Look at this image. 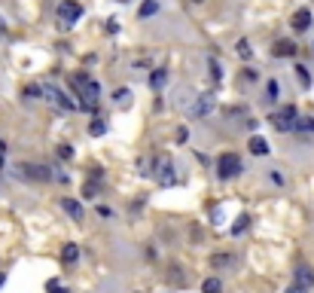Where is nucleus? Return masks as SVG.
Segmentation results:
<instances>
[{
	"label": "nucleus",
	"mask_w": 314,
	"mask_h": 293,
	"mask_svg": "<svg viewBox=\"0 0 314 293\" xmlns=\"http://www.w3.org/2000/svg\"><path fill=\"white\" fill-rule=\"evenodd\" d=\"M58 156H61V159H73V150H70L67 144H61V147H58Z\"/></svg>",
	"instance_id": "29"
},
{
	"label": "nucleus",
	"mask_w": 314,
	"mask_h": 293,
	"mask_svg": "<svg viewBox=\"0 0 314 293\" xmlns=\"http://www.w3.org/2000/svg\"><path fill=\"white\" fill-rule=\"evenodd\" d=\"M73 89H76V95H79V107H82V110H95V107H98V101H101V86H98L89 73L73 76Z\"/></svg>",
	"instance_id": "1"
},
{
	"label": "nucleus",
	"mask_w": 314,
	"mask_h": 293,
	"mask_svg": "<svg viewBox=\"0 0 314 293\" xmlns=\"http://www.w3.org/2000/svg\"><path fill=\"white\" fill-rule=\"evenodd\" d=\"M3 281H6V275H3V272H0V287H3Z\"/></svg>",
	"instance_id": "35"
},
{
	"label": "nucleus",
	"mask_w": 314,
	"mask_h": 293,
	"mask_svg": "<svg viewBox=\"0 0 314 293\" xmlns=\"http://www.w3.org/2000/svg\"><path fill=\"white\" fill-rule=\"evenodd\" d=\"M296 131H314V119H308V116L299 119V122H296Z\"/></svg>",
	"instance_id": "24"
},
{
	"label": "nucleus",
	"mask_w": 314,
	"mask_h": 293,
	"mask_svg": "<svg viewBox=\"0 0 314 293\" xmlns=\"http://www.w3.org/2000/svg\"><path fill=\"white\" fill-rule=\"evenodd\" d=\"M116 3H128V0H116Z\"/></svg>",
	"instance_id": "37"
},
{
	"label": "nucleus",
	"mask_w": 314,
	"mask_h": 293,
	"mask_svg": "<svg viewBox=\"0 0 314 293\" xmlns=\"http://www.w3.org/2000/svg\"><path fill=\"white\" fill-rule=\"evenodd\" d=\"M250 153H253V156H266V153H269V144H266V138L253 135V138H250Z\"/></svg>",
	"instance_id": "14"
},
{
	"label": "nucleus",
	"mask_w": 314,
	"mask_h": 293,
	"mask_svg": "<svg viewBox=\"0 0 314 293\" xmlns=\"http://www.w3.org/2000/svg\"><path fill=\"white\" fill-rule=\"evenodd\" d=\"M15 171H18V177H24V180H37V183L52 180V171H49L46 165H27V162H21V165H15Z\"/></svg>",
	"instance_id": "5"
},
{
	"label": "nucleus",
	"mask_w": 314,
	"mask_h": 293,
	"mask_svg": "<svg viewBox=\"0 0 314 293\" xmlns=\"http://www.w3.org/2000/svg\"><path fill=\"white\" fill-rule=\"evenodd\" d=\"M247 223H250V214H241V217L235 220V226H232V232H235V235H241V232L247 229Z\"/></svg>",
	"instance_id": "22"
},
{
	"label": "nucleus",
	"mask_w": 314,
	"mask_h": 293,
	"mask_svg": "<svg viewBox=\"0 0 314 293\" xmlns=\"http://www.w3.org/2000/svg\"><path fill=\"white\" fill-rule=\"evenodd\" d=\"M217 174H220L223 180L238 177V174H241V159H238L235 153H223V156L217 159Z\"/></svg>",
	"instance_id": "4"
},
{
	"label": "nucleus",
	"mask_w": 314,
	"mask_h": 293,
	"mask_svg": "<svg viewBox=\"0 0 314 293\" xmlns=\"http://www.w3.org/2000/svg\"><path fill=\"white\" fill-rule=\"evenodd\" d=\"M287 293H308V287H302V284H296V281H293V284L287 287Z\"/></svg>",
	"instance_id": "31"
},
{
	"label": "nucleus",
	"mask_w": 314,
	"mask_h": 293,
	"mask_svg": "<svg viewBox=\"0 0 314 293\" xmlns=\"http://www.w3.org/2000/svg\"><path fill=\"white\" fill-rule=\"evenodd\" d=\"M211 110H214V95H198L195 104H192V113L195 116H208Z\"/></svg>",
	"instance_id": "9"
},
{
	"label": "nucleus",
	"mask_w": 314,
	"mask_h": 293,
	"mask_svg": "<svg viewBox=\"0 0 314 293\" xmlns=\"http://www.w3.org/2000/svg\"><path fill=\"white\" fill-rule=\"evenodd\" d=\"M296 79H299V86H302V89H308V86H311V73H308V67H302V64H299V67H296Z\"/></svg>",
	"instance_id": "19"
},
{
	"label": "nucleus",
	"mask_w": 314,
	"mask_h": 293,
	"mask_svg": "<svg viewBox=\"0 0 314 293\" xmlns=\"http://www.w3.org/2000/svg\"><path fill=\"white\" fill-rule=\"evenodd\" d=\"M296 284H302V287H308V290H311V287H314V269H311V266H305V263H302V266H296Z\"/></svg>",
	"instance_id": "11"
},
{
	"label": "nucleus",
	"mask_w": 314,
	"mask_h": 293,
	"mask_svg": "<svg viewBox=\"0 0 314 293\" xmlns=\"http://www.w3.org/2000/svg\"><path fill=\"white\" fill-rule=\"evenodd\" d=\"M269 122H272L278 131H293V128H296V122H299V113H296V107H293V104H287V107L275 110V113L269 116Z\"/></svg>",
	"instance_id": "2"
},
{
	"label": "nucleus",
	"mask_w": 314,
	"mask_h": 293,
	"mask_svg": "<svg viewBox=\"0 0 314 293\" xmlns=\"http://www.w3.org/2000/svg\"><path fill=\"white\" fill-rule=\"evenodd\" d=\"M61 260H64V263H76V260H79V245L67 242V245L61 248Z\"/></svg>",
	"instance_id": "13"
},
{
	"label": "nucleus",
	"mask_w": 314,
	"mask_h": 293,
	"mask_svg": "<svg viewBox=\"0 0 314 293\" xmlns=\"http://www.w3.org/2000/svg\"><path fill=\"white\" fill-rule=\"evenodd\" d=\"M61 208H64V214L70 217V220H82V205L76 202V199H61Z\"/></svg>",
	"instance_id": "10"
},
{
	"label": "nucleus",
	"mask_w": 314,
	"mask_h": 293,
	"mask_svg": "<svg viewBox=\"0 0 314 293\" xmlns=\"http://www.w3.org/2000/svg\"><path fill=\"white\" fill-rule=\"evenodd\" d=\"M244 79H250V83H253V79H260V73H256V70H244Z\"/></svg>",
	"instance_id": "33"
},
{
	"label": "nucleus",
	"mask_w": 314,
	"mask_h": 293,
	"mask_svg": "<svg viewBox=\"0 0 314 293\" xmlns=\"http://www.w3.org/2000/svg\"><path fill=\"white\" fill-rule=\"evenodd\" d=\"M189 3H202V0H189Z\"/></svg>",
	"instance_id": "36"
},
{
	"label": "nucleus",
	"mask_w": 314,
	"mask_h": 293,
	"mask_svg": "<svg viewBox=\"0 0 314 293\" xmlns=\"http://www.w3.org/2000/svg\"><path fill=\"white\" fill-rule=\"evenodd\" d=\"M85 199H98V183H85Z\"/></svg>",
	"instance_id": "28"
},
{
	"label": "nucleus",
	"mask_w": 314,
	"mask_h": 293,
	"mask_svg": "<svg viewBox=\"0 0 314 293\" xmlns=\"http://www.w3.org/2000/svg\"><path fill=\"white\" fill-rule=\"evenodd\" d=\"M40 92H43V89H40V86H27V89H24V95H27V98H37V95H40Z\"/></svg>",
	"instance_id": "30"
},
{
	"label": "nucleus",
	"mask_w": 314,
	"mask_h": 293,
	"mask_svg": "<svg viewBox=\"0 0 314 293\" xmlns=\"http://www.w3.org/2000/svg\"><path fill=\"white\" fill-rule=\"evenodd\" d=\"M46 95H49V101H55L61 110H76V107H79L76 101H70V98H67L61 89H55V86H46Z\"/></svg>",
	"instance_id": "7"
},
{
	"label": "nucleus",
	"mask_w": 314,
	"mask_h": 293,
	"mask_svg": "<svg viewBox=\"0 0 314 293\" xmlns=\"http://www.w3.org/2000/svg\"><path fill=\"white\" fill-rule=\"evenodd\" d=\"M3 162H6V147L0 144V168H3Z\"/></svg>",
	"instance_id": "34"
},
{
	"label": "nucleus",
	"mask_w": 314,
	"mask_h": 293,
	"mask_svg": "<svg viewBox=\"0 0 314 293\" xmlns=\"http://www.w3.org/2000/svg\"><path fill=\"white\" fill-rule=\"evenodd\" d=\"M235 52H238L241 58H250V52H253V49H250V43H247V40H238V46H235Z\"/></svg>",
	"instance_id": "23"
},
{
	"label": "nucleus",
	"mask_w": 314,
	"mask_h": 293,
	"mask_svg": "<svg viewBox=\"0 0 314 293\" xmlns=\"http://www.w3.org/2000/svg\"><path fill=\"white\" fill-rule=\"evenodd\" d=\"M153 177L162 183V187H174L177 183V174H174V165H171V159L162 153V156H156L153 159Z\"/></svg>",
	"instance_id": "3"
},
{
	"label": "nucleus",
	"mask_w": 314,
	"mask_h": 293,
	"mask_svg": "<svg viewBox=\"0 0 314 293\" xmlns=\"http://www.w3.org/2000/svg\"><path fill=\"white\" fill-rule=\"evenodd\" d=\"M202 293H223V281H220V278H208V281L202 284Z\"/></svg>",
	"instance_id": "18"
},
{
	"label": "nucleus",
	"mask_w": 314,
	"mask_h": 293,
	"mask_svg": "<svg viewBox=\"0 0 314 293\" xmlns=\"http://www.w3.org/2000/svg\"><path fill=\"white\" fill-rule=\"evenodd\" d=\"M156 12H159V0H144L140 9H137L140 18H150V15H156Z\"/></svg>",
	"instance_id": "15"
},
{
	"label": "nucleus",
	"mask_w": 314,
	"mask_h": 293,
	"mask_svg": "<svg viewBox=\"0 0 314 293\" xmlns=\"http://www.w3.org/2000/svg\"><path fill=\"white\" fill-rule=\"evenodd\" d=\"M98 217H113V211L107 205H98Z\"/></svg>",
	"instance_id": "32"
},
{
	"label": "nucleus",
	"mask_w": 314,
	"mask_h": 293,
	"mask_svg": "<svg viewBox=\"0 0 314 293\" xmlns=\"http://www.w3.org/2000/svg\"><path fill=\"white\" fill-rule=\"evenodd\" d=\"M46 293H67V287L58 284V281H49V284H46Z\"/></svg>",
	"instance_id": "26"
},
{
	"label": "nucleus",
	"mask_w": 314,
	"mask_h": 293,
	"mask_svg": "<svg viewBox=\"0 0 314 293\" xmlns=\"http://www.w3.org/2000/svg\"><path fill=\"white\" fill-rule=\"evenodd\" d=\"M266 92H269V98H278V95H281V86H278V83L272 79V83L266 86Z\"/></svg>",
	"instance_id": "27"
},
{
	"label": "nucleus",
	"mask_w": 314,
	"mask_h": 293,
	"mask_svg": "<svg viewBox=\"0 0 314 293\" xmlns=\"http://www.w3.org/2000/svg\"><path fill=\"white\" fill-rule=\"evenodd\" d=\"M232 263H235L232 254H214V257H211V266H217V269H220V266H232Z\"/></svg>",
	"instance_id": "17"
},
{
	"label": "nucleus",
	"mask_w": 314,
	"mask_h": 293,
	"mask_svg": "<svg viewBox=\"0 0 314 293\" xmlns=\"http://www.w3.org/2000/svg\"><path fill=\"white\" fill-rule=\"evenodd\" d=\"M104 131H107V122H104V119H95V122L89 125V135H92V138H101Z\"/></svg>",
	"instance_id": "20"
},
{
	"label": "nucleus",
	"mask_w": 314,
	"mask_h": 293,
	"mask_svg": "<svg viewBox=\"0 0 314 293\" xmlns=\"http://www.w3.org/2000/svg\"><path fill=\"white\" fill-rule=\"evenodd\" d=\"M272 55H275V58H290V55H296V43H293V40H278V43L272 46Z\"/></svg>",
	"instance_id": "8"
},
{
	"label": "nucleus",
	"mask_w": 314,
	"mask_h": 293,
	"mask_svg": "<svg viewBox=\"0 0 314 293\" xmlns=\"http://www.w3.org/2000/svg\"><path fill=\"white\" fill-rule=\"evenodd\" d=\"M293 28H296V31H308V28H311V9L302 6V9L293 15Z\"/></svg>",
	"instance_id": "12"
},
{
	"label": "nucleus",
	"mask_w": 314,
	"mask_h": 293,
	"mask_svg": "<svg viewBox=\"0 0 314 293\" xmlns=\"http://www.w3.org/2000/svg\"><path fill=\"white\" fill-rule=\"evenodd\" d=\"M113 98H116V104H119V107L131 104V92H128V89H116V95H113Z\"/></svg>",
	"instance_id": "21"
},
{
	"label": "nucleus",
	"mask_w": 314,
	"mask_h": 293,
	"mask_svg": "<svg viewBox=\"0 0 314 293\" xmlns=\"http://www.w3.org/2000/svg\"><path fill=\"white\" fill-rule=\"evenodd\" d=\"M55 15L61 18V24H73V21H79L82 6H79V0H61L58 9H55Z\"/></svg>",
	"instance_id": "6"
},
{
	"label": "nucleus",
	"mask_w": 314,
	"mask_h": 293,
	"mask_svg": "<svg viewBox=\"0 0 314 293\" xmlns=\"http://www.w3.org/2000/svg\"><path fill=\"white\" fill-rule=\"evenodd\" d=\"M208 70H211V76H214V79H220V76H223V73H220V64H217L214 58H208Z\"/></svg>",
	"instance_id": "25"
},
{
	"label": "nucleus",
	"mask_w": 314,
	"mask_h": 293,
	"mask_svg": "<svg viewBox=\"0 0 314 293\" xmlns=\"http://www.w3.org/2000/svg\"><path fill=\"white\" fill-rule=\"evenodd\" d=\"M168 83V70H153V76H150V86L153 89H162Z\"/></svg>",
	"instance_id": "16"
}]
</instances>
